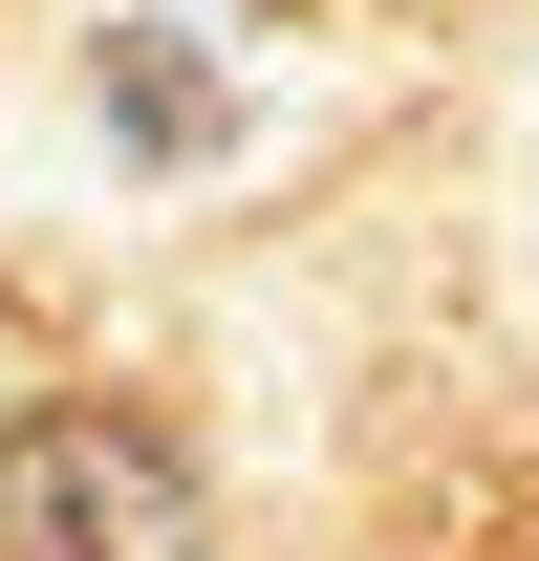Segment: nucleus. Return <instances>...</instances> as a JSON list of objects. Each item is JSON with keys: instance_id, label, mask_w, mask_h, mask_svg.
Instances as JSON below:
<instances>
[{"instance_id": "1", "label": "nucleus", "mask_w": 539, "mask_h": 561, "mask_svg": "<svg viewBox=\"0 0 539 561\" xmlns=\"http://www.w3.org/2000/svg\"><path fill=\"white\" fill-rule=\"evenodd\" d=\"M0 561H195V454L151 411H22L0 432Z\"/></svg>"}]
</instances>
